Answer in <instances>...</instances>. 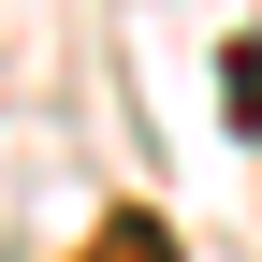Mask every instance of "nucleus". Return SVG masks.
<instances>
[{
    "instance_id": "1",
    "label": "nucleus",
    "mask_w": 262,
    "mask_h": 262,
    "mask_svg": "<svg viewBox=\"0 0 262 262\" xmlns=\"http://www.w3.org/2000/svg\"><path fill=\"white\" fill-rule=\"evenodd\" d=\"M88 262H175V248H160V219H102V248H88Z\"/></svg>"
}]
</instances>
